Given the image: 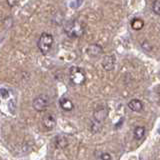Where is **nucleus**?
Returning a JSON list of instances; mask_svg holds the SVG:
<instances>
[{
	"instance_id": "nucleus-1",
	"label": "nucleus",
	"mask_w": 160,
	"mask_h": 160,
	"mask_svg": "<svg viewBox=\"0 0 160 160\" xmlns=\"http://www.w3.org/2000/svg\"><path fill=\"white\" fill-rule=\"evenodd\" d=\"M64 32L70 38H80L85 33V24L77 19L70 20L64 24Z\"/></svg>"
},
{
	"instance_id": "nucleus-2",
	"label": "nucleus",
	"mask_w": 160,
	"mask_h": 160,
	"mask_svg": "<svg viewBox=\"0 0 160 160\" xmlns=\"http://www.w3.org/2000/svg\"><path fill=\"white\" fill-rule=\"evenodd\" d=\"M53 42H54V38L51 34L46 33V32L42 33L40 35L38 43H37L40 52L43 55H46L50 51V49L52 48Z\"/></svg>"
},
{
	"instance_id": "nucleus-3",
	"label": "nucleus",
	"mask_w": 160,
	"mask_h": 160,
	"mask_svg": "<svg viewBox=\"0 0 160 160\" xmlns=\"http://www.w3.org/2000/svg\"><path fill=\"white\" fill-rule=\"evenodd\" d=\"M69 79L70 82L74 85H82L86 81V74L82 68L73 66L70 69Z\"/></svg>"
},
{
	"instance_id": "nucleus-4",
	"label": "nucleus",
	"mask_w": 160,
	"mask_h": 160,
	"mask_svg": "<svg viewBox=\"0 0 160 160\" xmlns=\"http://www.w3.org/2000/svg\"><path fill=\"white\" fill-rule=\"evenodd\" d=\"M48 105H49V97L45 94H41V95H39V96H37L33 100V103H32L33 108L39 112L45 111V110L47 109Z\"/></svg>"
},
{
	"instance_id": "nucleus-5",
	"label": "nucleus",
	"mask_w": 160,
	"mask_h": 160,
	"mask_svg": "<svg viewBox=\"0 0 160 160\" xmlns=\"http://www.w3.org/2000/svg\"><path fill=\"white\" fill-rule=\"evenodd\" d=\"M42 124L45 129L47 130H52L55 125H56V120H55V117L51 114H46L44 115L42 118Z\"/></svg>"
},
{
	"instance_id": "nucleus-6",
	"label": "nucleus",
	"mask_w": 160,
	"mask_h": 160,
	"mask_svg": "<svg viewBox=\"0 0 160 160\" xmlns=\"http://www.w3.org/2000/svg\"><path fill=\"white\" fill-rule=\"evenodd\" d=\"M107 114H108V110L104 106H99L94 111V119L101 123L102 121H104V120L106 119Z\"/></svg>"
},
{
	"instance_id": "nucleus-7",
	"label": "nucleus",
	"mask_w": 160,
	"mask_h": 160,
	"mask_svg": "<svg viewBox=\"0 0 160 160\" xmlns=\"http://www.w3.org/2000/svg\"><path fill=\"white\" fill-rule=\"evenodd\" d=\"M115 66V56L114 55H107L102 60V67L106 71H111Z\"/></svg>"
},
{
	"instance_id": "nucleus-8",
	"label": "nucleus",
	"mask_w": 160,
	"mask_h": 160,
	"mask_svg": "<svg viewBox=\"0 0 160 160\" xmlns=\"http://www.w3.org/2000/svg\"><path fill=\"white\" fill-rule=\"evenodd\" d=\"M103 52L102 46H100L99 44H91L89 45L87 48V54L90 57H97L100 56Z\"/></svg>"
},
{
	"instance_id": "nucleus-9",
	"label": "nucleus",
	"mask_w": 160,
	"mask_h": 160,
	"mask_svg": "<svg viewBox=\"0 0 160 160\" xmlns=\"http://www.w3.org/2000/svg\"><path fill=\"white\" fill-rule=\"evenodd\" d=\"M59 104H60V107H61L64 111H67V112L71 111V110L74 108L73 102L68 98H61L59 100Z\"/></svg>"
},
{
	"instance_id": "nucleus-10",
	"label": "nucleus",
	"mask_w": 160,
	"mask_h": 160,
	"mask_svg": "<svg viewBox=\"0 0 160 160\" xmlns=\"http://www.w3.org/2000/svg\"><path fill=\"white\" fill-rule=\"evenodd\" d=\"M128 107L135 112H140L143 109V103L138 99H132L128 103Z\"/></svg>"
},
{
	"instance_id": "nucleus-11",
	"label": "nucleus",
	"mask_w": 160,
	"mask_h": 160,
	"mask_svg": "<svg viewBox=\"0 0 160 160\" xmlns=\"http://www.w3.org/2000/svg\"><path fill=\"white\" fill-rule=\"evenodd\" d=\"M55 144H56L57 148L64 149V148H66L68 146V140H67L66 137L58 135V136L56 137V139H55Z\"/></svg>"
},
{
	"instance_id": "nucleus-12",
	"label": "nucleus",
	"mask_w": 160,
	"mask_h": 160,
	"mask_svg": "<svg viewBox=\"0 0 160 160\" xmlns=\"http://www.w3.org/2000/svg\"><path fill=\"white\" fill-rule=\"evenodd\" d=\"M131 27L134 30H141L144 27V21L140 18H135L131 22Z\"/></svg>"
},
{
	"instance_id": "nucleus-13",
	"label": "nucleus",
	"mask_w": 160,
	"mask_h": 160,
	"mask_svg": "<svg viewBox=\"0 0 160 160\" xmlns=\"http://www.w3.org/2000/svg\"><path fill=\"white\" fill-rule=\"evenodd\" d=\"M134 137L136 138L137 140H140V139H142L144 137V135H145V127L143 126H137L136 128L134 129Z\"/></svg>"
},
{
	"instance_id": "nucleus-14",
	"label": "nucleus",
	"mask_w": 160,
	"mask_h": 160,
	"mask_svg": "<svg viewBox=\"0 0 160 160\" xmlns=\"http://www.w3.org/2000/svg\"><path fill=\"white\" fill-rule=\"evenodd\" d=\"M152 9L157 15H160V0H155L152 4Z\"/></svg>"
},
{
	"instance_id": "nucleus-15",
	"label": "nucleus",
	"mask_w": 160,
	"mask_h": 160,
	"mask_svg": "<svg viewBox=\"0 0 160 160\" xmlns=\"http://www.w3.org/2000/svg\"><path fill=\"white\" fill-rule=\"evenodd\" d=\"M100 129H101V125H100V122H98V121L95 120L94 123L92 124V126H91V131L94 132V133H96V132L100 131Z\"/></svg>"
},
{
	"instance_id": "nucleus-16",
	"label": "nucleus",
	"mask_w": 160,
	"mask_h": 160,
	"mask_svg": "<svg viewBox=\"0 0 160 160\" xmlns=\"http://www.w3.org/2000/svg\"><path fill=\"white\" fill-rule=\"evenodd\" d=\"M0 94H1V96L3 98H8L9 97V92H8V90L7 89H5V88H1L0 89Z\"/></svg>"
},
{
	"instance_id": "nucleus-17",
	"label": "nucleus",
	"mask_w": 160,
	"mask_h": 160,
	"mask_svg": "<svg viewBox=\"0 0 160 160\" xmlns=\"http://www.w3.org/2000/svg\"><path fill=\"white\" fill-rule=\"evenodd\" d=\"M141 45H142V47H143L144 49H146V50H147V51H150V50L152 49V46L148 43V41H144V42H142Z\"/></svg>"
},
{
	"instance_id": "nucleus-18",
	"label": "nucleus",
	"mask_w": 160,
	"mask_h": 160,
	"mask_svg": "<svg viewBox=\"0 0 160 160\" xmlns=\"http://www.w3.org/2000/svg\"><path fill=\"white\" fill-rule=\"evenodd\" d=\"M19 0H6V2L7 4L9 5L10 7H14V6H16L17 3H18Z\"/></svg>"
},
{
	"instance_id": "nucleus-19",
	"label": "nucleus",
	"mask_w": 160,
	"mask_h": 160,
	"mask_svg": "<svg viewBox=\"0 0 160 160\" xmlns=\"http://www.w3.org/2000/svg\"><path fill=\"white\" fill-rule=\"evenodd\" d=\"M100 159H106V160H110L111 159V156L108 154V153H102L101 155H100Z\"/></svg>"
},
{
	"instance_id": "nucleus-20",
	"label": "nucleus",
	"mask_w": 160,
	"mask_h": 160,
	"mask_svg": "<svg viewBox=\"0 0 160 160\" xmlns=\"http://www.w3.org/2000/svg\"><path fill=\"white\" fill-rule=\"evenodd\" d=\"M159 77H160V71H159Z\"/></svg>"
},
{
	"instance_id": "nucleus-21",
	"label": "nucleus",
	"mask_w": 160,
	"mask_h": 160,
	"mask_svg": "<svg viewBox=\"0 0 160 160\" xmlns=\"http://www.w3.org/2000/svg\"><path fill=\"white\" fill-rule=\"evenodd\" d=\"M159 133H160V129H159Z\"/></svg>"
}]
</instances>
